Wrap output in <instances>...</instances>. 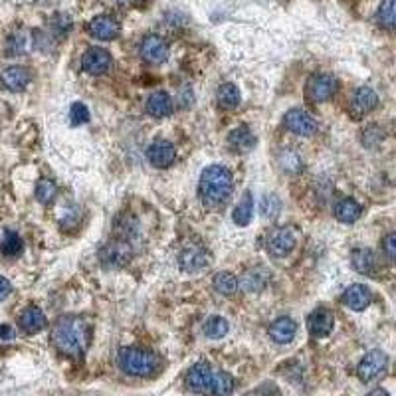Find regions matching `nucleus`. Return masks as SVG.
Here are the masks:
<instances>
[{
    "instance_id": "obj_35",
    "label": "nucleus",
    "mask_w": 396,
    "mask_h": 396,
    "mask_svg": "<svg viewBox=\"0 0 396 396\" xmlns=\"http://www.w3.org/2000/svg\"><path fill=\"white\" fill-rule=\"evenodd\" d=\"M277 212H280V200L275 197H264V200H261V214L266 218H275Z\"/></svg>"
},
{
    "instance_id": "obj_1",
    "label": "nucleus",
    "mask_w": 396,
    "mask_h": 396,
    "mask_svg": "<svg viewBox=\"0 0 396 396\" xmlns=\"http://www.w3.org/2000/svg\"><path fill=\"white\" fill-rule=\"evenodd\" d=\"M52 341L56 349L70 355V357H82L89 345V329L86 321L77 315H63L60 317L54 329H52Z\"/></svg>"
},
{
    "instance_id": "obj_18",
    "label": "nucleus",
    "mask_w": 396,
    "mask_h": 396,
    "mask_svg": "<svg viewBox=\"0 0 396 396\" xmlns=\"http://www.w3.org/2000/svg\"><path fill=\"white\" fill-rule=\"evenodd\" d=\"M297 335V323L291 317H280L272 323L270 327V337L273 343L277 345H287L296 339Z\"/></svg>"
},
{
    "instance_id": "obj_5",
    "label": "nucleus",
    "mask_w": 396,
    "mask_h": 396,
    "mask_svg": "<svg viewBox=\"0 0 396 396\" xmlns=\"http://www.w3.org/2000/svg\"><path fill=\"white\" fill-rule=\"evenodd\" d=\"M101 261L107 268H121L133 258V247L125 240H113L109 244L101 247Z\"/></svg>"
},
{
    "instance_id": "obj_4",
    "label": "nucleus",
    "mask_w": 396,
    "mask_h": 396,
    "mask_svg": "<svg viewBox=\"0 0 396 396\" xmlns=\"http://www.w3.org/2000/svg\"><path fill=\"white\" fill-rule=\"evenodd\" d=\"M388 369V357L384 355L383 351H371L365 355V359L359 363V379L363 383H372L376 379H381L384 372Z\"/></svg>"
},
{
    "instance_id": "obj_21",
    "label": "nucleus",
    "mask_w": 396,
    "mask_h": 396,
    "mask_svg": "<svg viewBox=\"0 0 396 396\" xmlns=\"http://www.w3.org/2000/svg\"><path fill=\"white\" fill-rule=\"evenodd\" d=\"M353 268L363 275H374L376 273V258L369 247H357L351 254Z\"/></svg>"
},
{
    "instance_id": "obj_31",
    "label": "nucleus",
    "mask_w": 396,
    "mask_h": 396,
    "mask_svg": "<svg viewBox=\"0 0 396 396\" xmlns=\"http://www.w3.org/2000/svg\"><path fill=\"white\" fill-rule=\"evenodd\" d=\"M228 333V321L224 317H208L204 323V335L211 337V339H222L224 335Z\"/></svg>"
},
{
    "instance_id": "obj_23",
    "label": "nucleus",
    "mask_w": 396,
    "mask_h": 396,
    "mask_svg": "<svg viewBox=\"0 0 396 396\" xmlns=\"http://www.w3.org/2000/svg\"><path fill=\"white\" fill-rule=\"evenodd\" d=\"M379 105V96L372 87H359L355 98H353V107L359 115H367Z\"/></svg>"
},
{
    "instance_id": "obj_9",
    "label": "nucleus",
    "mask_w": 396,
    "mask_h": 396,
    "mask_svg": "<svg viewBox=\"0 0 396 396\" xmlns=\"http://www.w3.org/2000/svg\"><path fill=\"white\" fill-rule=\"evenodd\" d=\"M211 381H212V371L208 363H197L190 371L186 372L185 384L188 390L192 393H206L211 390Z\"/></svg>"
},
{
    "instance_id": "obj_36",
    "label": "nucleus",
    "mask_w": 396,
    "mask_h": 396,
    "mask_svg": "<svg viewBox=\"0 0 396 396\" xmlns=\"http://www.w3.org/2000/svg\"><path fill=\"white\" fill-rule=\"evenodd\" d=\"M383 247H384V254H386V260L390 261V264H395V260H396V236L393 234V232H390V234L384 238Z\"/></svg>"
},
{
    "instance_id": "obj_16",
    "label": "nucleus",
    "mask_w": 396,
    "mask_h": 396,
    "mask_svg": "<svg viewBox=\"0 0 396 396\" xmlns=\"http://www.w3.org/2000/svg\"><path fill=\"white\" fill-rule=\"evenodd\" d=\"M0 84L8 91H22L30 84V72L24 66H10L0 75Z\"/></svg>"
},
{
    "instance_id": "obj_29",
    "label": "nucleus",
    "mask_w": 396,
    "mask_h": 396,
    "mask_svg": "<svg viewBox=\"0 0 396 396\" xmlns=\"http://www.w3.org/2000/svg\"><path fill=\"white\" fill-rule=\"evenodd\" d=\"M216 98H218V103L222 107L234 109V107H238V103H240V89L234 84H222V86L218 87Z\"/></svg>"
},
{
    "instance_id": "obj_28",
    "label": "nucleus",
    "mask_w": 396,
    "mask_h": 396,
    "mask_svg": "<svg viewBox=\"0 0 396 396\" xmlns=\"http://www.w3.org/2000/svg\"><path fill=\"white\" fill-rule=\"evenodd\" d=\"M214 289L220 294V296L232 297L238 289V280H236L234 273L230 272H218L214 275Z\"/></svg>"
},
{
    "instance_id": "obj_3",
    "label": "nucleus",
    "mask_w": 396,
    "mask_h": 396,
    "mask_svg": "<svg viewBox=\"0 0 396 396\" xmlns=\"http://www.w3.org/2000/svg\"><path fill=\"white\" fill-rule=\"evenodd\" d=\"M119 369L131 376H151L153 372L157 371L159 359L155 353H151L147 349L141 346H125L119 351Z\"/></svg>"
},
{
    "instance_id": "obj_30",
    "label": "nucleus",
    "mask_w": 396,
    "mask_h": 396,
    "mask_svg": "<svg viewBox=\"0 0 396 396\" xmlns=\"http://www.w3.org/2000/svg\"><path fill=\"white\" fill-rule=\"evenodd\" d=\"M22 238L13 232V230H6L4 232V238H2V242H0V252L4 254V256H18L20 252H22Z\"/></svg>"
},
{
    "instance_id": "obj_2",
    "label": "nucleus",
    "mask_w": 396,
    "mask_h": 396,
    "mask_svg": "<svg viewBox=\"0 0 396 396\" xmlns=\"http://www.w3.org/2000/svg\"><path fill=\"white\" fill-rule=\"evenodd\" d=\"M232 186H234L232 173L222 165H211L200 174L198 190H200V197L206 204L218 206V204L226 202L228 197L232 195Z\"/></svg>"
},
{
    "instance_id": "obj_39",
    "label": "nucleus",
    "mask_w": 396,
    "mask_h": 396,
    "mask_svg": "<svg viewBox=\"0 0 396 396\" xmlns=\"http://www.w3.org/2000/svg\"><path fill=\"white\" fill-rule=\"evenodd\" d=\"M367 396H390V395H388V393H386L384 388H374V390H372V393H369Z\"/></svg>"
},
{
    "instance_id": "obj_22",
    "label": "nucleus",
    "mask_w": 396,
    "mask_h": 396,
    "mask_svg": "<svg viewBox=\"0 0 396 396\" xmlns=\"http://www.w3.org/2000/svg\"><path fill=\"white\" fill-rule=\"evenodd\" d=\"M360 212H363L360 204L353 198H343L335 204V218L343 224L357 222L360 218Z\"/></svg>"
},
{
    "instance_id": "obj_24",
    "label": "nucleus",
    "mask_w": 396,
    "mask_h": 396,
    "mask_svg": "<svg viewBox=\"0 0 396 396\" xmlns=\"http://www.w3.org/2000/svg\"><path fill=\"white\" fill-rule=\"evenodd\" d=\"M268 284V272H264L260 268H256V270H247L244 275H242V289L247 291V294H258L261 291L264 287Z\"/></svg>"
},
{
    "instance_id": "obj_27",
    "label": "nucleus",
    "mask_w": 396,
    "mask_h": 396,
    "mask_svg": "<svg viewBox=\"0 0 396 396\" xmlns=\"http://www.w3.org/2000/svg\"><path fill=\"white\" fill-rule=\"evenodd\" d=\"M230 145L236 151H242V153H247L250 148L256 145V137L252 135V131L247 129L246 125L238 127L230 133Z\"/></svg>"
},
{
    "instance_id": "obj_6",
    "label": "nucleus",
    "mask_w": 396,
    "mask_h": 396,
    "mask_svg": "<svg viewBox=\"0 0 396 396\" xmlns=\"http://www.w3.org/2000/svg\"><path fill=\"white\" fill-rule=\"evenodd\" d=\"M82 68L89 75L105 74L112 68V54L107 50L98 48V46L87 48L84 58H82Z\"/></svg>"
},
{
    "instance_id": "obj_32",
    "label": "nucleus",
    "mask_w": 396,
    "mask_h": 396,
    "mask_svg": "<svg viewBox=\"0 0 396 396\" xmlns=\"http://www.w3.org/2000/svg\"><path fill=\"white\" fill-rule=\"evenodd\" d=\"M58 195V186L54 181H50V178H42V181H38L36 185V198L42 202V204H50L54 198Z\"/></svg>"
},
{
    "instance_id": "obj_17",
    "label": "nucleus",
    "mask_w": 396,
    "mask_h": 396,
    "mask_svg": "<svg viewBox=\"0 0 396 396\" xmlns=\"http://www.w3.org/2000/svg\"><path fill=\"white\" fill-rule=\"evenodd\" d=\"M333 313H329L327 310H317L311 313L307 317V327H310V333L315 339H323L333 331Z\"/></svg>"
},
{
    "instance_id": "obj_20",
    "label": "nucleus",
    "mask_w": 396,
    "mask_h": 396,
    "mask_svg": "<svg viewBox=\"0 0 396 396\" xmlns=\"http://www.w3.org/2000/svg\"><path fill=\"white\" fill-rule=\"evenodd\" d=\"M147 113L161 119V117H169L173 113V99L165 91H155L151 93L147 99Z\"/></svg>"
},
{
    "instance_id": "obj_34",
    "label": "nucleus",
    "mask_w": 396,
    "mask_h": 396,
    "mask_svg": "<svg viewBox=\"0 0 396 396\" xmlns=\"http://www.w3.org/2000/svg\"><path fill=\"white\" fill-rule=\"evenodd\" d=\"M70 119H72V125H84L89 121V109L86 107V103L82 101H75L70 109Z\"/></svg>"
},
{
    "instance_id": "obj_15",
    "label": "nucleus",
    "mask_w": 396,
    "mask_h": 396,
    "mask_svg": "<svg viewBox=\"0 0 396 396\" xmlns=\"http://www.w3.org/2000/svg\"><path fill=\"white\" fill-rule=\"evenodd\" d=\"M89 32L91 36H96L98 40H115V38L121 34V24L112 18V16H98L89 22Z\"/></svg>"
},
{
    "instance_id": "obj_33",
    "label": "nucleus",
    "mask_w": 396,
    "mask_h": 396,
    "mask_svg": "<svg viewBox=\"0 0 396 396\" xmlns=\"http://www.w3.org/2000/svg\"><path fill=\"white\" fill-rule=\"evenodd\" d=\"M395 8L396 0H384L376 13V20L379 24H383L384 28H393L395 26Z\"/></svg>"
},
{
    "instance_id": "obj_19",
    "label": "nucleus",
    "mask_w": 396,
    "mask_h": 396,
    "mask_svg": "<svg viewBox=\"0 0 396 396\" xmlns=\"http://www.w3.org/2000/svg\"><path fill=\"white\" fill-rule=\"evenodd\" d=\"M46 315L42 313V310H38L36 305H30L28 310H24V313L20 315V327L22 331L28 335H36L40 331L46 329Z\"/></svg>"
},
{
    "instance_id": "obj_13",
    "label": "nucleus",
    "mask_w": 396,
    "mask_h": 396,
    "mask_svg": "<svg viewBox=\"0 0 396 396\" xmlns=\"http://www.w3.org/2000/svg\"><path fill=\"white\" fill-rule=\"evenodd\" d=\"M141 56L148 63H162L169 58V46L161 36H147L141 44Z\"/></svg>"
},
{
    "instance_id": "obj_37",
    "label": "nucleus",
    "mask_w": 396,
    "mask_h": 396,
    "mask_svg": "<svg viewBox=\"0 0 396 396\" xmlns=\"http://www.w3.org/2000/svg\"><path fill=\"white\" fill-rule=\"evenodd\" d=\"M10 294H13V284L6 277L0 275V301H4Z\"/></svg>"
},
{
    "instance_id": "obj_26",
    "label": "nucleus",
    "mask_w": 396,
    "mask_h": 396,
    "mask_svg": "<svg viewBox=\"0 0 396 396\" xmlns=\"http://www.w3.org/2000/svg\"><path fill=\"white\" fill-rule=\"evenodd\" d=\"M211 390L214 396H232L234 393V379L228 372H212Z\"/></svg>"
},
{
    "instance_id": "obj_8",
    "label": "nucleus",
    "mask_w": 396,
    "mask_h": 396,
    "mask_svg": "<svg viewBox=\"0 0 396 396\" xmlns=\"http://www.w3.org/2000/svg\"><path fill=\"white\" fill-rule=\"evenodd\" d=\"M266 247H268V252L272 254L273 258H284L296 247V236L289 228H277V230H273L272 234L268 236Z\"/></svg>"
},
{
    "instance_id": "obj_11",
    "label": "nucleus",
    "mask_w": 396,
    "mask_h": 396,
    "mask_svg": "<svg viewBox=\"0 0 396 396\" xmlns=\"http://www.w3.org/2000/svg\"><path fill=\"white\" fill-rule=\"evenodd\" d=\"M147 159L153 167L167 169V167H171L174 159H176V151H174V147L169 141H155V143L147 148Z\"/></svg>"
},
{
    "instance_id": "obj_12",
    "label": "nucleus",
    "mask_w": 396,
    "mask_h": 396,
    "mask_svg": "<svg viewBox=\"0 0 396 396\" xmlns=\"http://www.w3.org/2000/svg\"><path fill=\"white\" fill-rule=\"evenodd\" d=\"M372 301L371 289L363 284H353L349 285L343 294V303H345L349 310L353 311H365Z\"/></svg>"
},
{
    "instance_id": "obj_10",
    "label": "nucleus",
    "mask_w": 396,
    "mask_h": 396,
    "mask_svg": "<svg viewBox=\"0 0 396 396\" xmlns=\"http://www.w3.org/2000/svg\"><path fill=\"white\" fill-rule=\"evenodd\" d=\"M178 261H181V268L185 272H200V270H204L211 264V256H208V252L204 247L186 246L181 252Z\"/></svg>"
},
{
    "instance_id": "obj_7",
    "label": "nucleus",
    "mask_w": 396,
    "mask_h": 396,
    "mask_svg": "<svg viewBox=\"0 0 396 396\" xmlns=\"http://www.w3.org/2000/svg\"><path fill=\"white\" fill-rule=\"evenodd\" d=\"M285 127L296 135L310 137L317 131V121L305 109H289L285 113Z\"/></svg>"
},
{
    "instance_id": "obj_25",
    "label": "nucleus",
    "mask_w": 396,
    "mask_h": 396,
    "mask_svg": "<svg viewBox=\"0 0 396 396\" xmlns=\"http://www.w3.org/2000/svg\"><path fill=\"white\" fill-rule=\"evenodd\" d=\"M252 216H254V198H252V192L246 190L242 200L236 204L232 218H234V222L238 226H247V224L252 222Z\"/></svg>"
},
{
    "instance_id": "obj_38",
    "label": "nucleus",
    "mask_w": 396,
    "mask_h": 396,
    "mask_svg": "<svg viewBox=\"0 0 396 396\" xmlns=\"http://www.w3.org/2000/svg\"><path fill=\"white\" fill-rule=\"evenodd\" d=\"M0 339H2V341H10V339H14V329L10 325H0Z\"/></svg>"
},
{
    "instance_id": "obj_14",
    "label": "nucleus",
    "mask_w": 396,
    "mask_h": 396,
    "mask_svg": "<svg viewBox=\"0 0 396 396\" xmlns=\"http://www.w3.org/2000/svg\"><path fill=\"white\" fill-rule=\"evenodd\" d=\"M307 93L313 101H327L335 93V79L327 74L311 75L307 82Z\"/></svg>"
}]
</instances>
